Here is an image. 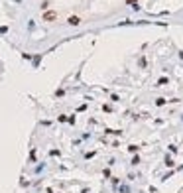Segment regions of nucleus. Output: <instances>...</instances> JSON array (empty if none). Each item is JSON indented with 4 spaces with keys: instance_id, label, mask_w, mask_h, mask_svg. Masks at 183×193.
<instances>
[{
    "instance_id": "nucleus-1",
    "label": "nucleus",
    "mask_w": 183,
    "mask_h": 193,
    "mask_svg": "<svg viewBox=\"0 0 183 193\" xmlns=\"http://www.w3.org/2000/svg\"><path fill=\"white\" fill-rule=\"evenodd\" d=\"M42 20L43 22H55V20H57V12L55 10H45L43 16H42Z\"/></svg>"
},
{
    "instance_id": "nucleus-2",
    "label": "nucleus",
    "mask_w": 183,
    "mask_h": 193,
    "mask_svg": "<svg viewBox=\"0 0 183 193\" xmlns=\"http://www.w3.org/2000/svg\"><path fill=\"white\" fill-rule=\"evenodd\" d=\"M67 24H69V26H79V24H81V18H79V16H69V18H67Z\"/></svg>"
},
{
    "instance_id": "nucleus-3",
    "label": "nucleus",
    "mask_w": 183,
    "mask_h": 193,
    "mask_svg": "<svg viewBox=\"0 0 183 193\" xmlns=\"http://www.w3.org/2000/svg\"><path fill=\"white\" fill-rule=\"evenodd\" d=\"M126 4H128L130 8H134V10H140V4H138V0H126Z\"/></svg>"
},
{
    "instance_id": "nucleus-4",
    "label": "nucleus",
    "mask_w": 183,
    "mask_h": 193,
    "mask_svg": "<svg viewBox=\"0 0 183 193\" xmlns=\"http://www.w3.org/2000/svg\"><path fill=\"white\" fill-rule=\"evenodd\" d=\"M128 152H132V154H134V152H138V146H136V144H130V146H128Z\"/></svg>"
},
{
    "instance_id": "nucleus-5",
    "label": "nucleus",
    "mask_w": 183,
    "mask_h": 193,
    "mask_svg": "<svg viewBox=\"0 0 183 193\" xmlns=\"http://www.w3.org/2000/svg\"><path fill=\"white\" fill-rule=\"evenodd\" d=\"M165 166H167V168H173V160L171 158H165Z\"/></svg>"
},
{
    "instance_id": "nucleus-6",
    "label": "nucleus",
    "mask_w": 183,
    "mask_h": 193,
    "mask_svg": "<svg viewBox=\"0 0 183 193\" xmlns=\"http://www.w3.org/2000/svg\"><path fill=\"white\" fill-rule=\"evenodd\" d=\"M156 104H158V106H163V104H165V99H158Z\"/></svg>"
},
{
    "instance_id": "nucleus-7",
    "label": "nucleus",
    "mask_w": 183,
    "mask_h": 193,
    "mask_svg": "<svg viewBox=\"0 0 183 193\" xmlns=\"http://www.w3.org/2000/svg\"><path fill=\"white\" fill-rule=\"evenodd\" d=\"M47 8H49V2H47V0L42 2V10H47Z\"/></svg>"
},
{
    "instance_id": "nucleus-8",
    "label": "nucleus",
    "mask_w": 183,
    "mask_h": 193,
    "mask_svg": "<svg viewBox=\"0 0 183 193\" xmlns=\"http://www.w3.org/2000/svg\"><path fill=\"white\" fill-rule=\"evenodd\" d=\"M165 83H167V77H162V79L158 81V85H165Z\"/></svg>"
},
{
    "instance_id": "nucleus-9",
    "label": "nucleus",
    "mask_w": 183,
    "mask_h": 193,
    "mask_svg": "<svg viewBox=\"0 0 183 193\" xmlns=\"http://www.w3.org/2000/svg\"><path fill=\"white\" fill-rule=\"evenodd\" d=\"M132 164H134V166H136V164H140V158H138V156H134V158H132Z\"/></svg>"
},
{
    "instance_id": "nucleus-10",
    "label": "nucleus",
    "mask_w": 183,
    "mask_h": 193,
    "mask_svg": "<svg viewBox=\"0 0 183 193\" xmlns=\"http://www.w3.org/2000/svg\"><path fill=\"white\" fill-rule=\"evenodd\" d=\"M6 32H8V28L6 26H0V34H6Z\"/></svg>"
}]
</instances>
